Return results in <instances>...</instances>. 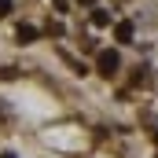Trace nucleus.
<instances>
[{"instance_id": "f257e3e1", "label": "nucleus", "mask_w": 158, "mask_h": 158, "mask_svg": "<svg viewBox=\"0 0 158 158\" xmlns=\"http://www.w3.org/2000/svg\"><path fill=\"white\" fill-rule=\"evenodd\" d=\"M96 70H99L107 81H110V77H118V70H121V55L114 52V48H103V52H96Z\"/></svg>"}, {"instance_id": "0eeeda50", "label": "nucleus", "mask_w": 158, "mask_h": 158, "mask_svg": "<svg viewBox=\"0 0 158 158\" xmlns=\"http://www.w3.org/2000/svg\"><path fill=\"white\" fill-rule=\"evenodd\" d=\"M11 15V0H0V19H7Z\"/></svg>"}, {"instance_id": "20e7f679", "label": "nucleus", "mask_w": 158, "mask_h": 158, "mask_svg": "<svg viewBox=\"0 0 158 158\" xmlns=\"http://www.w3.org/2000/svg\"><path fill=\"white\" fill-rule=\"evenodd\" d=\"M92 26H96V30H107V26H110V11L96 7V11H92Z\"/></svg>"}, {"instance_id": "39448f33", "label": "nucleus", "mask_w": 158, "mask_h": 158, "mask_svg": "<svg viewBox=\"0 0 158 158\" xmlns=\"http://www.w3.org/2000/svg\"><path fill=\"white\" fill-rule=\"evenodd\" d=\"M44 33H48V37H63V22H48Z\"/></svg>"}, {"instance_id": "f03ea898", "label": "nucleus", "mask_w": 158, "mask_h": 158, "mask_svg": "<svg viewBox=\"0 0 158 158\" xmlns=\"http://www.w3.org/2000/svg\"><path fill=\"white\" fill-rule=\"evenodd\" d=\"M114 40H118V44H129V40H132V22H125V19L114 22Z\"/></svg>"}, {"instance_id": "9d476101", "label": "nucleus", "mask_w": 158, "mask_h": 158, "mask_svg": "<svg viewBox=\"0 0 158 158\" xmlns=\"http://www.w3.org/2000/svg\"><path fill=\"white\" fill-rule=\"evenodd\" d=\"M0 158H15V155H11V151H4V155H0Z\"/></svg>"}, {"instance_id": "f8f14e48", "label": "nucleus", "mask_w": 158, "mask_h": 158, "mask_svg": "<svg viewBox=\"0 0 158 158\" xmlns=\"http://www.w3.org/2000/svg\"><path fill=\"white\" fill-rule=\"evenodd\" d=\"M0 118H4V110H0Z\"/></svg>"}, {"instance_id": "423d86ee", "label": "nucleus", "mask_w": 158, "mask_h": 158, "mask_svg": "<svg viewBox=\"0 0 158 158\" xmlns=\"http://www.w3.org/2000/svg\"><path fill=\"white\" fill-rule=\"evenodd\" d=\"M132 85H147V70H143V66H136V74H132Z\"/></svg>"}, {"instance_id": "6e6552de", "label": "nucleus", "mask_w": 158, "mask_h": 158, "mask_svg": "<svg viewBox=\"0 0 158 158\" xmlns=\"http://www.w3.org/2000/svg\"><path fill=\"white\" fill-rule=\"evenodd\" d=\"M15 77V70H11V66H4V70H0V81H11Z\"/></svg>"}, {"instance_id": "1a4fd4ad", "label": "nucleus", "mask_w": 158, "mask_h": 158, "mask_svg": "<svg viewBox=\"0 0 158 158\" xmlns=\"http://www.w3.org/2000/svg\"><path fill=\"white\" fill-rule=\"evenodd\" d=\"M77 4H85V7H92V4H96V0H77Z\"/></svg>"}, {"instance_id": "7ed1b4c3", "label": "nucleus", "mask_w": 158, "mask_h": 158, "mask_svg": "<svg viewBox=\"0 0 158 158\" xmlns=\"http://www.w3.org/2000/svg\"><path fill=\"white\" fill-rule=\"evenodd\" d=\"M15 40H19V44H33V40H37V30H33V26H19V30H15Z\"/></svg>"}, {"instance_id": "9b49d317", "label": "nucleus", "mask_w": 158, "mask_h": 158, "mask_svg": "<svg viewBox=\"0 0 158 158\" xmlns=\"http://www.w3.org/2000/svg\"><path fill=\"white\" fill-rule=\"evenodd\" d=\"M155 143H158V132H155Z\"/></svg>"}]
</instances>
